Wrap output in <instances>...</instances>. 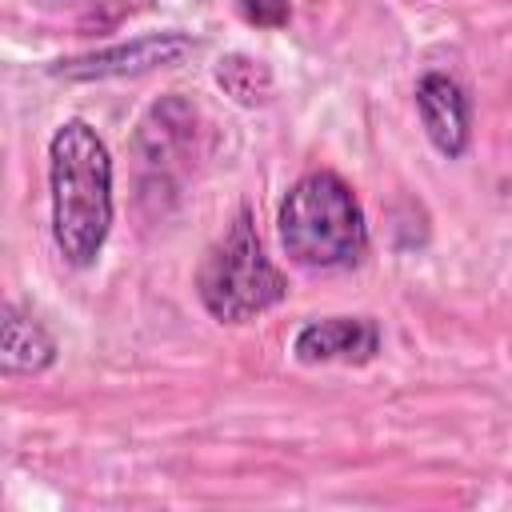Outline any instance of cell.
I'll list each match as a JSON object with an SVG mask.
<instances>
[{
    "label": "cell",
    "mask_w": 512,
    "mask_h": 512,
    "mask_svg": "<svg viewBox=\"0 0 512 512\" xmlns=\"http://www.w3.org/2000/svg\"><path fill=\"white\" fill-rule=\"evenodd\" d=\"M416 116L424 124V136L432 140V148L448 160L464 156L468 140H472V104L464 96V88L444 76V72H428L416 84Z\"/></svg>",
    "instance_id": "6"
},
{
    "label": "cell",
    "mask_w": 512,
    "mask_h": 512,
    "mask_svg": "<svg viewBox=\"0 0 512 512\" xmlns=\"http://www.w3.org/2000/svg\"><path fill=\"white\" fill-rule=\"evenodd\" d=\"M192 128H196V108L188 100H180V96H164L140 120V132H136L140 160L144 164H164L172 152H180L188 144Z\"/></svg>",
    "instance_id": "8"
},
{
    "label": "cell",
    "mask_w": 512,
    "mask_h": 512,
    "mask_svg": "<svg viewBox=\"0 0 512 512\" xmlns=\"http://www.w3.org/2000/svg\"><path fill=\"white\" fill-rule=\"evenodd\" d=\"M196 296L220 324H248L288 296V280L268 260L248 208H240L224 236L204 252L196 268Z\"/></svg>",
    "instance_id": "3"
},
{
    "label": "cell",
    "mask_w": 512,
    "mask_h": 512,
    "mask_svg": "<svg viewBox=\"0 0 512 512\" xmlns=\"http://www.w3.org/2000/svg\"><path fill=\"white\" fill-rule=\"evenodd\" d=\"M280 244L300 268L336 272L352 268L368 252V220L352 184L328 168L300 176L276 216Z\"/></svg>",
    "instance_id": "2"
},
{
    "label": "cell",
    "mask_w": 512,
    "mask_h": 512,
    "mask_svg": "<svg viewBox=\"0 0 512 512\" xmlns=\"http://www.w3.org/2000/svg\"><path fill=\"white\" fill-rule=\"evenodd\" d=\"M200 44L188 32H156V36H140L128 44H112V48H96L84 56H68L52 64V76L60 80H116V76H140L152 68H172L180 60H188Z\"/></svg>",
    "instance_id": "4"
},
{
    "label": "cell",
    "mask_w": 512,
    "mask_h": 512,
    "mask_svg": "<svg viewBox=\"0 0 512 512\" xmlns=\"http://www.w3.org/2000/svg\"><path fill=\"white\" fill-rule=\"evenodd\" d=\"M380 352V324L372 316H328L308 320L296 340L292 356L300 364H368Z\"/></svg>",
    "instance_id": "5"
},
{
    "label": "cell",
    "mask_w": 512,
    "mask_h": 512,
    "mask_svg": "<svg viewBox=\"0 0 512 512\" xmlns=\"http://www.w3.org/2000/svg\"><path fill=\"white\" fill-rule=\"evenodd\" d=\"M52 240L68 268H92L112 232V152L88 120H64L48 144Z\"/></svg>",
    "instance_id": "1"
},
{
    "label": "cell",
    "mask_w": 512,
    "mask_h": 512,
    "mask_svg": "<svg viewBox=\"0 0 512 512\" xmlns=\"http://www.w3.org/2000/svg\"><path fill=\"white\" fill-rule=\"evenodd\" d=\"M240 16L256 28H280L292 16V0H240Z\"/></svg>",
    "instance_id": "10"
},
{
    "label": "cell",
    "mask_w": 512,
    "mask_h": 512,
    "mask_svg": "<svg viewBox=\"0 0 512 512\" xmlns=\"http://www.w3.org/2000/svg\"><path fill=\"white\" fill-rule=\"evenodd\" d=\"M216 84L236 100V104H260V100H268V92H272V72L260 64V60H252V56H244V52H232V56H224L220 64H216Z\"/></svg>",
    "instance_id": "9"
},
{
    "label": "cell",
    "mask_w": 512,
    "mask_h": 512,
    "mask_svg": "<svg viewBox=\"0 0 512 512\" xmlns=\"http://www.w3.org/2000/svg\"><path fill=\"white\" fill-rule=\"evenodd\" d=\"M4 336H0V372L4 376H32L56 364L52 332L16 304H4Z\"/></svg>",
    "instance_id": "7"
}]
</instances>
